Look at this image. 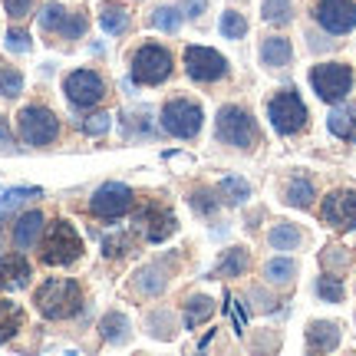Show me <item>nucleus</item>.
<instances>
[{
    "label": "nucleus",
    "instance_id": "f257e3e1",
    "mask_svg": "<svg viewBox=\"0 0 356 356\" xmlns=\"http://www.w3.org/2000/svg\"><path fill=\"white\" fill-rule=\"evenodd\" d=\"M33 304L47 320H70L83 310V287L70 277H50L37 287Z\"/></svg>",
    "mask_w": 356,
    "mask_h": 356
},
{
    "label": "nucleus",
    "instance_id": "f03ea898",
    "mask_svg": "<svg viewBox=\"0 0 356 356\" xmlns=\"http://www.w3.org/2000/svg\"><path fill=\"white\" fill-rule=\"evenodd\" d=\"M83 254V238H79V231L66 221V218H56L47 225L43 231V241H40V261L50 267H66L79 261Z\"/></svg>",
    "mask_w": 356,
    "mask_h": 356
},
{
    "label": "nucleus",
    "instance_id": "7ed1b4c3",
    "mask_svg": "<svg viewBox=\"0 0 356 356\" xmlns=\"http://www.w3.org/2000/svg\"><path fill=\"white\" fill-rule=\"evenodd\" d=\"M172 53L165 47H159V43H142L139 50L132 53V83H139V86H159V83H165L172 76Z\"/></svg>",
    "mask_w": 356,
    "mask_h": 356
},
{
    "label": "nucleus",
    "instance_id": "20e7f679",
    "mask_svg": "<svg viewBox=\"0 0 356 356\" xmlns=\"http://www.w3.org/2000/svg\"><path fill=\"white\" fill-rule=\"evenodd\" d=\"M267 119L274 122L280 136H297V132L307 129L310 113H307L304 99L297 96V89H280L277 96L267 102Z\"/></svg>",
    "mask_w": 356,
    "mask_h": 356
},
{
    "label": "nucleus",
    "instance_id": "39448f33",
    "mask_svg": "<svg viewBox=\"0 0 356 356\" xmlns=\"http://www.w3.org/2000/svg\"><path fill=\"white\" fill-rule=\"evenodd\" d=\"M17 129H20V139L26 142V145H50V142H56V136H60V119H56V113L53 109H47V106H26V109H20V115H17Z\"/></svg>",
    "mask_w": 356,
    "mask_h": 356
},
{
    "label": "nucleus",
    "instance_id": "423d86ee",
    "mask_svg": "<svg viewBox=\"0 0 356 356\" xmlns=\"http://www.w3.org/2000/svg\"><path fill=\"white\" fill-rule=\"evenodd\" d=\"M310 86L323 102H340L353 89V70L346 63H320L310 70Z\"/></svg>",
    "mask_w": 356,
    "mask_h": 356
},
{
    "label": "nucleus",
    "instance_id": "0eeeda50",
    "mask_svg": "<svg viewBox=\"0 0 356 356\" xmlns=\"http://www.w3.org/2000/svg\"><path fill=\"white\" fill-rule=\"evenodd\" d=\"M202 106L191 99H168L162 106V129L175 139H195L202 132Z\"/></svg>",
    "mask_w": 356,
    "mask_h": 356
},
{
    "label": "nucleus",
    "instance_id": "6e6552de",
    "mask_svg": "<svg viewBox=\"0 0 356 356\" xmlns=\"http://www.w3.org/2000/svg\"><path fill=\"white\" fill-rule=\"evenodd\" d=\"M132 204H136V195L129 185L122 181H106L99 188L92 191V198H89V211L102 221H115V218H122L132 211Z\"/></svg>",
    "mask_w": 356,
    "mask_h": 356
},
{
    "label": "nucleus",
    "instance_id": "1a4fd4ad",
    "mask_svg": "<svg viewBox=\"0 0 356 356\" xmlns=\"http://www.w3.org/2000/svg\"><path fill=\"white\" fill-rule=\"evenodd\" d=\"M218 139L234 145V149H251L257 139L254 119L244 113L241 106H225L218 113Z\"/></svg>",
    "mask_w": 356,
    "mask_h": 356
},
{
    "label": "nucleus",
    "instance_id": "9d476101",
    "mask_svg": "<svg viewBox=\"0 0 356 356\" xmlns=\"http://www.w3.org/2000/svg\"><path fill=\"white\" fill-rule=\"evenodd\" d=\"M63 92L76 109H89V106L106 99V83H102V76L96 70H73L63 79Z\"/></svg>",
    "mask_w": 356,
    "mask_h": 356
},
{
    "label": "nucleus",
    "instance_id": "9b49d317",
    "mask_svg": "<svg viewBox=\"0 0 356 356\" xmlns=\"http://www.w3.org/2000/svg\"><path fill=\"white\" fill-rule=\"evenodd\" d=\"M185 70L195 83H218L228 76V60L211 47H188L185 50Z\"/></svg>",
    "mask_w": 356,
    "mask_h": 356
},
{
    "label": "nucleus",
    "instance_id": "f8f14e48",
    "mask_svg": "<svg viewBox=\"0 0 356 356\" xmlns=\"http://www.w3.org/2000/svg\"><path fill=\"white\" fill-rule=\"evenodd\" d=\"M314 20L330 37H343L356 26V3L353 0H317L314 3Z\"/></svg>",
    "mask_w": 356,
    "mask_h": 356
},
{
    "label": "nucleus",
    "instance_id": "ddd939ff",
    "mask_svg": "<svg viewBox=\"0 0 356 356\" xmlns=\"http://www.w3.org/2000/svg\"><path fill=\"white\" fill-rule=\"evenodd\" d=\"M323 221L333 225V228H343V231H353L356 228V191L350 188H340V191H330L323 198Z\"/></svg>",
    "mask_w": 356,
    "mask_h": 356
},
{
    "label": "nucleus",
    "instance_id": "4468645a",
    "mask_svg": "<svg viewBox=\"0 0 356 356\" xmlns=\"http://www.w3.org/2000/svg\"><path fill=\"white\" fill-rule=\"evenodd\" d=\"M136 225L142 228V234L149 238L152 244H159V241H165L168 234L175 231V215L168 211L165 204H149V208H142L139 215H136Z\"/></svg>",
    "mask_w": 356,
    "mask_h": 356
},
{
    "label": "nucleus",
    "instance_id": "2eb2a0df",
    "mask_svg": "<svg viewBox=\"0 0 356 356\" xmlns=\"http://www.w3.org/2000/svg\"><path fill=\"white\" fill-rule=\"evenodd\" d=\"M43 225H47V218H43V211H24V215L17 218V225H13V244L20 248V251H26V248H33V244L43 238Z\"/></svg>",
    "mask_w": 356,
    "mask_h": 356
},
{
    "label": "nucleus",
    "instance_id": "dca6fc26",
    "mask_svg": "<svg viewBox=\"0 0 356 356\" xmlns=\"http://www.w3.org/2000/svg\"><path fill=\"white\" fill-rule=\"evenodd\" d=\"M30 284V264L24 254L0 257V291H20Z\"/></svg>",
    "mask_w": 356,
    "mask_h": 356
},
{
    "label": "nucleus",
    "instance_id": "f3484780",
    "mask_svg": "<svg viewBox=\"0 0 356 356\" xmlns=\"http://www.w3.org/2000/svg\"><path fill=\"white\" fill-rule=\"evenodd\" d=\"M337 343H340V327H337V323H330V320H317V323L307 327V346H310V350L330 353V350H337Z\"/></svg>",
    "mask_w": 356,
    "mask_h": 356
},
{
    "label": "nucleus",
    "instance_id": "a211bd4d",
    "mask_svg": "<svg viewBox=\"0 0 356 356\" xmlns=\"http://www.w3.org/2000/svg\"><path fill=\"white\" fill-rule=\"evenodd\" d=\"M293 60V47L287 37H264L261 40V63L277 70V66H287Z\"/></svg>",
    "mask_w": 356,
    "mask_h": 356
},
{
    "label": "nucleus",
    "instance_id": "6ab92c4d",
    "mask_svg": "<svg viewBox=\"0 0 356 356\" xmlns=\"http://www.w3.org/2000/svg\"><path fill=\"white\" fill-rule=\"evenodd\" d=\"M30 198H40V188H30V185H17V188H3L0 185V225L7 221V218L20 208V204H26Z\"/></svg>",
    "mask_w": 356,
    "mask_h": 356
},
{
    "label": "nucleus",
    "instance_id": "aec40b11",
    "mask_svg": "<svg viewBox=\"0 0 356 356\" xmlns=\"http://www.w3.org/2000/svg\"><path fill=\"white\" fill-rule=\"evenodd\" d=\"M330 132L337 139H356V106L353 102H343L330 113Z\"/></svg>",
    "mask_w": 356,
    "mask_h": 356
},
{
    "label": "nucleus",
    "instance_id": "412c9836",
    "mask_svg": "<svg viewBox=\"0 0 356 356\" xmlns=\"http://www.w3.org/2000/svg\"><path fill=\"white\" fill-rule=\"evenodd\" d=\"M99 24H102L106 33L119 37V33H126L129 30V10L122 7V3H102L99 7Z\"/></svg>",
    "mask_w": 356,
    "mask_h": 356
},
{
    "label": "nucleus",
    "instance_id": "4be33fe9",
    "mask_svg": "<svg viewBox=\"0 0 356 356\" xmlns=\"http://www.w3.org/2000/svg\"><path fill=\"white\" fill-rule=\"evenodd\" d=\"M267 241H270V248H274V251H293V248H300L304 234H300V228H297V225L280 221V225H274V228H270Z\"/></svg>",
    "mask_w": 356,
    "mask_h": 356
},
{
    "label": "nucleus",
    "instance_id": "5701e85b",
    "mask_svg": "<svg viewBox=\"0 0 356 356\" xmlns=\"http://www.w3.org/2000/svg\"><path fill=\"white\" fill-rule=\"evenodd\" d=\"M20 327H24V310L10 300H0V343L13 340L20 333Z\"/></svg>",
    "mask_w": 356,
    "mask_h": 356
},
{
    "label": "nucleus",
    "instance_id": "b1692460",
    "mask_svg": "<svg viewBox=\"0 0 356 356\" xmlns=\"http://www.w3.org/2000/svg\"><path fill=\"white\" fill-rule=\"evenodd\" d=\"M284 198H287V204H293V208H310V202H314V185H310L304 175H297L287 181Z\"/></svg>",
    "mask_w": 356,
    "mask_h": 356
},
{
    "label": "nucleus",
    "instance_id": "393cba45",
    "mask_svg": "<svg viewBox=\"0 0 356 356\" xmlns=\"http://www.w3.org/2000/svg\"><path fill=\"white\" fill-rule=\"evenodd\" d=\"M251 264V257L244 248H231L228 254L221 257V264H218V277H241L244 270Z\"/></svg>",
    "mask_w": 356,
    "mask_h": 356
},
{
    "label": "nucleus",
    "instance_id": "a878e982",
    "mask_svg": "<svg viewBox=\"0 0 356 356\" xmlns=\"http://www.w3.org/2000/svg\"><path fill=\"white\" fill-rule=\"evenodd\" d=\"M264 277L270 284H291L297 277V264H293L291 257H270L264 264Z\"/></svg>",
    "mask_w": 356,
    "mask_h": 356
},
{
    "label": "nucleus",
    "instance_id": "bb28decb",
    "mask_svg": "<svg viewBox=\"0 0 356 356\" xmlns=\"http://www.w3.org/2000/svg\"><path fill=\"white\" fill-rule=\"evenodd\" d=\"M102 330V340H109V343H126L129 340V320L122 314H106L99 323Z\"/></svg>",
    "mask_w": 356,
    "mask_h": 356
},
{
    "label": "nucleus",
    "instance_id": "cd10ccee",
    "mask_svg": "<svg viewBox=\"0 0 356 356\" xmlns=\"http://www.w3.org/2000/svg\"><path fill=\"white\" fill-rule=\"evenodd\" d=\"M136 287L142 293H162L165 291V267L162 264H149L145 270H139V280H136Z\"/></svg>",
    "mask_w": 356,
    "mask_h": 356
},
{
    "label": "nucleus",
    "instance_id": "c85d7f7f",
    "mask_svg": "<svg viewBox=\"0 0 356 356\" xmlns=\"http://www.w3.org/2000/svg\"><path fill=\"white\" fill-rule=\"evenodd\" d=\"M218 30H221L225 40H244L248 37V20H244V13H238V10H225Z\"/></svg>",
    "mask_w": 356,
    "mask_h": 356
},
{
    "label": "nucleus",
    "instance_id": "c756f323",
    "mask_svg": "<svg viewBox=\"0 0 356 356\" xmlns=\"http://www.w3.org/2000/svg\"><path fill=\"white\" fill-rule=\"evenodd\" d=\"M261 13H264L267 24L284 26L293 20V3L291 0H264V3H261Z\"/></svg>",
    "mask_w": 356,
    "mask_h": 356
},
{
    "label": "nucleus",
    "instance_id": "7c9ffc66",
    "mask_svg": "<svg viewBox=\"0 0 356 356\" xmlns=\"http://www.w3.org/2000/svg\"><path fill=\"white\" fill-rule=\"evenodd\" d=\"M211 310H215V307H211V297H191L188 304H185V327L195 330L202 320L211 317Z\"/></svg>",
    "mask_w": 356,
    "mask_h": 356
},
{
    "label": "nucleus",
    "instance_id": "2f4dec72",
    "mask_svg": "<svg viewBox=\"0 0 356 356\" xmlns=\"http://www.w3.org/2000/svg\"><path fill=\"white\" fill-rule=\"evenodd\" d=\"M181 20H185V13L178 10V7H159V10L152 13V26L162 30V33H178V30H181Z\"/></svg>",
    "mask_w": 356,
    "mask_h": 356
},
{
    "label": "nucleus",
    "instance_id": "473e14b6",
    "mask_svg": "<svg viewBox=\"0 0 356 356\" xmlns=\"http://www.w3.org/2000/svg\"><path fill=\"white\" fill-rule=\"evenodd\" d=\"M221 195L228 198L231 204H244L248 198H251V185L244 181V178H238V175H228V178H221Z\"/></svg>",
    "mask_w": 356,
    "mask_h": 356
},
{
    "label": "nucleus",
    "instance_id": "72a5a7b5",
    "mask_svg": "<svg viewBox=\"0 0 356 356\" xmlns=\"http://www.w3.org/2000/svg\"><path fill=\"white\" fill-rule=\"evenodd\" d=\"M20 92H24V76H20V70L0 66V96H3V99H13V96H20Z\"/></svg>",
    "mask_w": 356,
    "mask_h": 356
},
{
    "label": "nucleus",
    "instance_id": "f704fd0d",
    "mask_svg": "<svg viewBox=\"0 0 356 356\" xmlns=\"http://www.w3.org/2000/svg\"><path fill=\"white\" fill-rule=\"evenodd\" d=\"M343 280L340 277H330V274H323L317 277V297L320 300H327V304H340L343 300Z\"/></svg>",
    "mask_w": 356,
    "mask_h": 356
},
{
    "label": "nucleus",
    "instance_id": "c9c22d12",
    "mask_svg": "<svg viewBox=\"0 0 356 356\" xmlns=\"http://www.w3.org/2000/svg\"><path fill=\"white\" fill-rule=\"evenodd\" d=\"M66 7L63 3H43V10H40V30H47V33H56L60 24L66 20Z\"/></svg>",
    "mask_w": 356,
    "mask_h": 356
},
{
    "label": "nucleus",
    "instance_id": "e433bc0d",
    "mask_svg": "<svg viewBox=\"0 0 356 356\" xmlns=\"http://www.w3.org/2000/svg\"><path fill=\"white\" fill-rule=\"evenodd\" d=\"M86 26H89V20H86V13L83 10H73V13H66V20L60 24V37L63 40H79L83 33H86Z\"/></svg>",
    "mask_w": 356,
    "mask_h": 356
},
{
    "label": "nucleus",
    "instance_id": "4c0bfd02",
    "mask_svg": "<svg viewBox=\"0 0 356 356\" xmlns=\"http://www.w3.org/2000/svg\"><path fill=\"white\" fill-rule=\"evenodd\" d=\"M3 43H7V50H10V53H30V50H33V40H30V33H26V30H17V26H13V30H7V40H3Z\"/></svg>",
    "mask_w": 356,
    "mask_h": 356
},
{
    "label": "nucleus",
    "instance_id": "58836bf2",
    "mask_svg": "<svg viewBox=\"0 0 356 356\" xmlns=\"http://www.w3.org/2000/svg\"><path fill=\"white\" fill-rule=\"evenodd\" d=\"M109 126H113V115H109V113H96V115H89L86 122H83V132L96 139V136H106V132H109Z\"/></svg>",
    "mask_w": 356,
    "mask_h": 356
},
{
    "label": "nucleus",
    "instance_id": "ea45409f",
    "mask_svg": "<svg viewBox=\"0 0 356 356\" xmlns=\"http://www.w3.org/2000/svg\"><path fill=\"white\" fill-rule=\"evenodd\" d=\"M191 208H195L198 215H215L218 202L211 198V191H191Z\"/></svg>",
    "mask_w": 356,
    "mask_h": 356
},
{
    "label": "nucleus",
    "instance_id": "a19ab883",
    "mask_svg": "<svg viewBox=\"0 0 356 356\" xmlns=\"http://www.w3.org/2000/svg\"><path fill=\"white\" fill-rule=\"evenodd\" d=\"M149 327H155V337H162V340L172 337V317H168L165 310H155L152 317H149Z\"/></svg>",
    "mask_w": 356,
    "mask_h": 356
},
{
    "label": "nucleus",
    "instance_id": "79ce46f5",
    "mask_svg": "<svg viewBox=\"0 0 356 356\" xmlns=\"http://www.w3.org/2000/svg\"><path fill=\"white\" fill-rule=\"evenodd\" d=\"M3 7H7V17L24 20V17H30V10H33V0H3Z\"/></svg>",
    "mask_w": 356,
    "mask_h": 356
},
{
    "label": "nucleus",
    "instance_id": "37998d69",
    "mask_svg": "<svg viewBox=\"0 0 356 356\" xmlns=\"http://www.w3.org/2000/svg\"><path fill=\"white\" fill-rule=\"evenodd\" d=\"M178 10L185 13L188 20H198V17L208 10V0H178Z\"/></svg>",
    "mask_w": 356,
    "mask_h": 356
},
{
    "label": "nucleus",
    "instance_id": "c03bdc74",
    "mask_svg": "<svg viewBox=\"0 0 356 356\" xmlns=\"http://www.w3.org/2000/svg\"><path fill=\"white\" fill-rule=\"evenodd\" d=\"M225 310H231V317H234V333H244V320H248V314H244L241 300H234V297H228V304H225Z\"/></svg>",
    "mask_w": 356,
    "mask_h": 356
},
{
    "label": "nucleus",
    "instance_id": "a18cd8bd",
    "mask_svg": "<svg viewBox=\"0 0 356 356\" xmlns=\"http://www.w3.org/2000/svg\"><path fill=\"white\" fill-rule=\"evenodd\" d=\"M102 248H106V254H109V257H115V254H126L129 238H122V234H115V238H106V241H102Z\"/></svg>",
    "mask_w": 356,
    "mask_h": 356
},
{
    "label": "nucleus",
    "instance_id": "49530a36",
    "mask_svg": "<svg viewBox=\"0 0 356 356\" xmlns=\"http://www.w3.org/2000/svg\"><path fill=\"white\" fill-rule=\"evenodd\" d=\"M323 261H327V264H346L350 257H346V251H340V248H330V251L323 254Z\"/></svg>",
    "mask_w": 356,
    "mask_h": 356
},
{
    "label": "nucleus",
    "instance_id": "de8ad7c7",
    "mask_svg": "<svg viewBox=\"0 0 356 356\" xmlns=\"http://www.w3.org/2000/svg\"><path fill=\"white\" fill-rule=\"evenodd\" d=\"M251 300H261V310H270V307H274V300H270V297H267L264 291H261V287H254V291H251Z\"/></svg>",
    "mask_w": 356,
    "mask_h": 356
},
{
    "label": "nucleus",
    "instance_id": "09e8293b",
    "mask_svg": "<svg viewBox=\"0 0 356 356\" xmlns=\"http://www.w3.org/2000/svg\"><path fill=\"white\" fill-rule=\"evenodd\" d=\"M10 145H13V136L7 129V119H0V149H10Z\"/></svg>",
    "mask_w": 356,
    "mask_h": 356
}]
</instances>
